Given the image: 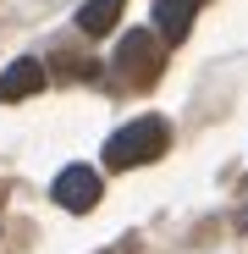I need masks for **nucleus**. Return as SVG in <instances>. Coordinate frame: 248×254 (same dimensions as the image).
<instances>
[{
	"label": "nucleus",
	"mask_w": 248,
	"mask_h": 254,
	"mask_svg": "<svg viewBox=\"0 0 248 254\" xmlns=\"http://www.w3.org/2000/svg\"><path fill=\"white\" fill-rule=\"evenodd\" d=\"M121 6H127V0H89V6L77 11V28L89 33V39H105V33L116 28V17H121Z\"/></svg>",
	"instance_id": "obj_6"
},
{
	"label": "nucleus",
	"mask_w": 248,
	"mask_h": 254,
	"mask_svg": "<svg viewBox=\"0 0 248 254\" xmlns=\"http://www.w3.org/2000/svg\"><path fill=\"white\" fill-rule=\"evenodd\" d=\"M45 89V66L39 61H11L6 72H0V105H11V100H28V94H39Z\"/></svg>",
	"instance_id": "obj_4"
},
{
	"label": "nucleus",
	"mask_w": 248,
	"mask_h": 254,
	"mask_svg": "<svg viewBox=\"0 0 248 254\" xmlns=\"http://www.w3.org/2000/svg\"><path fill=\"white\" fill-rule=\"evenodd\" d=\"M193 11H198V0H154V28L171 39H188V28H193Z\"/></svg>",
	"instance_id": "obj_5"
},
{
	"label": "nucleus",
	"mask_w": 248,
	"mask_h": 254,
	"mask_svg": "<svg viewBox=\"0 0 248 254\" xmlns=\"http://www.w3.org/2000/svg\"><path fill=\"white\" fill-rule=\"evenodd\" d=\"M55 204L72 210V216L94 210L99 204V172H94V166H66V172L55 177Z\"/></svg>",
	"instance_id": "obj_3"
},
{
	"label": "nucleus",
	"mask_w": 248,
	"mask_h": 254,
	"mask_svg": "<svg viewBox=\"0 0 248 254\" xmlns=\"http://www.w3.org/2000/svg\"><path fill=\"white\" fill-rule=\"evenodd\" d=\"M160 66H165V56H160V45H154L149 28L121 33V45H116V72L127 77L133 89H149V83L160 77Z\"/></svg>",
	"instance_id": "obj_2"
},
{
	"label": "nucleus",
	"mask_w": 248,
	"mask_h": 254,
	"mask_svg": "<svg viewBox=\"0 0 248 254\" xmlns=\"http://www.w3.org/2000/svg\"><path fill=\"white\" fill-rule=\"evenodd\" d=\"M165 144H171V127H165L160 116H138V122L121 127V133H110V144H105V166H110V172H133V166L160 160Z\"/></svg>",
	"instance_id": "obj_1"
}]
</instances>
